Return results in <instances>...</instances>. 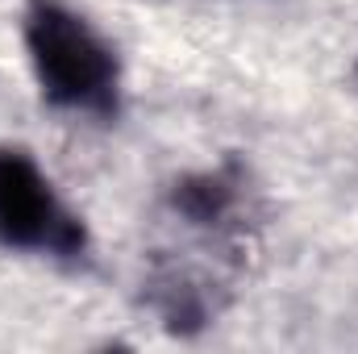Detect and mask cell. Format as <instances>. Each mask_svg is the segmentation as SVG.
<instances>
[{
    "label": "cell",
    "mask_w": 358,
    "mask_h": 354,
    "mask_svg": "<svg viewBox=\"0 0 358 354\" xmlns=\"http://www.w3.org/2000/svg\"><path fill=\"white\" fill-rule=\"evenodd\" d=\"M25 50L50 104L100 117L117 108V55L63 0H29Z\"/></svg>",
    "instance_id": "obj_1"
},
{
    "label": "cell",
    "mask_w": 358,
    "mask_h": 354,
    "mask_svg": "<svg viewBox=\"0 0 358 354\" xmlns=\"http://www.w3.org/2000/svg\"><path fill=\"white\" fill-rule=\"evenodd\" d=\"M0 242L50 259H80L88 246L84 221L25 150H0Z\"/></svg>",
    "instance_id": "obj_2"
},
{
    "label": "cell",
    "mask_w": 358,
    "mask_h": 354,
    "mask_svg": "<svg viewBox=\"0 0 358 354\" xmlns=\"http://www.w3.org/2000/svg\"><path fill=\"white\" fill-rule=\"evenodd\" d=\"M242 200H246V176L234 163L179 179L171 192V204L179 217L187 225H204V229H225L242 213Z\"/></svg>",
    "instance_id": "obj_3"
}]
</instances>
